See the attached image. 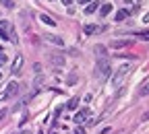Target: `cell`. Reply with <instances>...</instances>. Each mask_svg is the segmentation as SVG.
<instances>
[{"label": "cell", "mask_w": 149, "mask_h": 134, "mask_svg": "<svg viewBox=\"0 0 149 134\" xmlns=\"http://www.w3.org/2000/svg\"><path fill=\"white\" fill-rule=\"evenodd\" d=\"M97 74L102 76V79H110V76H112V68H110V64H108L106 58L97 60Z\"/></svg>", "instance_id": "obj_1"}, {"label": "cell", "mask_w": 149, "mask_h": 134, "mask_svg": "<svg viewBox=\"0 0 149 134\" xmlns=\"http://www.w3.org/2000/svg\"><path fill=\"white\" fill-rule=\"evenodd\" d=\"M126 74H128V66L124 64V66H120V68L116 70V74H114V76H112V85H114V87H118Z\"/></svg>", "instance_id": "obj_2"}, {"label": "cell", "mask_w": 149, "mask_h": 134, "mask_svg": "<svg viewBox=\"0 0 149 134\" xmlns=\"http://www.w3.org/2000/svg\"><path fill=\"white\" fill-rule=\"evenodd\" d=\"M87 116H89V109H81V111H77V113H74V118H72V122L74 124H83L85 120H87Z\"/></svg>", "instance_id": "obj_3"}, {"label": "cell", "mask_w": 149, "mask_h": 134, "mask_svg": "<svg viewBox=\"0 0 149 134\" xmlns=\"http://www.w3.org/2000/svg\"><path fill=\"white\" fill-rule=\"evenodd\" d=\"M128 46H133V41H130V39H114V41H110V48H114V50L128 48Z\"/></svg>", "instance_id": "obj_4"}, {"label": "cell", "mask_w": 149, "mask_h": 134, "mask_svg": "<svg viewBox=\"0 0 149 134\" xmlns=\"http://www.w3.org/2000/svg\"><path fill=\"white\" fill-rule=\"evenodd\" d=\"M21 66H23V56L19 54L17 58H15V62H13V68H10V72H13V74H21Z\"/></svg>", "instance_id": "obj_5"}, {"label": "cell", "mask_w": 149, "mask_h": 134, "mask_svg": "<svg viewBox=\"0 0 149 134\" xmlns=\"http://www.w3.org/2000/svg\"><path fill=\"white\" fill-rule=\"evenodd\" d=\"M17 91H19V83H8V87L4 89V97L8 99V97H13V95H17Z\"/></svg>", "instance_id": "obj_6"}, {"label": "cell", "mask_w": 149, "mask_h": 134, "mask_svg": "<svg viewBox=\"0 0 149 134\" xmlns=\"http://www.w3.org/2000/svg\"><path fill=\"white\" fill-rule=\"evenodd\" d=\"M50 62H52L54 66L62 68V66H64V56H60V54H50Z\"/></svg>", "instance_id": "obj_7"}, {"label": "cell", "mask_w": 149, "mask_h": 134, "mask_svg": "<svg viewBox=\"0 0 149 134\" xmlns=\"http://www.w3.org/2000/svg\"><path fill=\"white\" fill-rule=\"evenodd\" d=\"M106 27H97V25H85V35H91V33H97V31H104Z\"/></svg>", "instance_id": "obj_8"}, {"label": "cell", "mask_w": 149, "mask_h": 134, "mask_svg": "<svg viewBox=\"0 0 149 134\" xmlns=\"http://www.w3.org/2000/svg\"><path fill=\"white\" fill-rule=\"evenodd\" d=\"M93 52H95L97 60H104V58H106V48H104V46H100V44H97L95 48H93Z\"/></svg>", "instance_id": "obj_9"}, {"label": "cell", "mask_w": 149, "mask_h": 134, "mask_svg": "<svg viewBox=\"0 0 149 134\" xmlns=\"http://www.w3.org/2000/svg\"><path fill=\"white\" fill-rule=\"evenodd\" d=\"M40 21H42V23H46V25H50V27H54V25H56V21H54L52 17H48V15H40Z\"/></svg>", "instance_id": "obj_10"}, {"label": "cell", "mask_w": 149, "mask_h": 134, "mask_svg": "<svg viewBox=\"0 0 149 134\" xmlns=\"http://www.w3.org/2000/svg\"><path fill=\"white\" fill-rule=\"evenodd\" d=\"M97 6H100L97 2H89V4L85 6V15H91V12H95V10H97Z\"/></svg>", "instance_id": "obj_11"}, {"label": "cell", "mask_w": 149, "mask_h": 134, "mask_svg": "<svg viewBox=\"0 0 149 134\" xmlns=\"http://www.w3.org/2000/svg\"><path fill=\"white\" fill-rule=\"evenodd\" d=\"M128 15H130V10H122V8H120V10L116 12V21H124V19H128Z\"/></svg>", "instance_id": "obj_12"}, {"label": "cell", "mask_w": 149, "mask_h": 134, "mask_svg": "<svg viewBox=\"0 0 149 134\" xmlns=\"http://www.w3.org/2000/svg\"><path fill=\"white\" fill-rule=\"evenodd\" d=\"M8 35H10V41H13V44H19V37H17V31H15L13 25L8 27Z\"/></svg>", "instance_id": "obj_13"}, {"label": "cell", "mask_w": 149, "mask_h": 134, "mask_svg": "<svg viewBox=\"0 0 149 134\" xmlns=\"http://www.w3.org/2000/svg\"><path fill=\"white\" fill-rule=\"evenodd\" d=\"M46 39L52 41V44H56V46H62V44H64V41H62V37H54V35H48Z\"/></svg>", "instance_id": "obj_14"}, {"label": "cell", "mask_w": 149, "mask_h": 134, "mask_svg": "<svg viewBox=\"0 0 149 134\" xmlns=\"http://www.w3.org/2000/svg\"><path fill=\"white\" fill-rule=\"evenodd\" d=\"M100 12H102V17H106V15H110L112 12V4L108 2V4H104L102 8H100Z\"/></svg>", "instance_id": "obj_15"}, {"label": "cell", "mask_w": 149, "mask_h": 134, "mask_svg": "<svg viewBox=\"0 0 149 134\" xmlns=\"http://www.w3.org/2000/svg\"><path fill=\"white\" fill-rule=\"evenodd\" d=\"M66 107H68V109H77V107H79V99H77V97H72V99L66 103Z\"/></svg>", "instance_id": "obj_16"}, {"label": "cell", "mask_w": 149, "mask_h": 134, "mask_svg": "<svg viewBox=\"0 0 149 134\" xmlns=\"http://www.w3.org/2000/svg\"><path fill=\"white\" fill-rule=\"evenodd\" d=\"M145 95H149V83H145V85L139 89V97H145Z\"/></svg>", "instance_id": "obj_17"}, {"label": "cell", "mask_w": 149, "mask_h": 134, "mask_svg": "<svg viewBox=\"0 0 149 134\" xmlns=\"http://www.w3.org/2000/svg\"><path fill=\"white\" fill-rule=\"evenodd\" d=\"M139 39H143V41H149V29H147V31H141V33H139Z\"/></svg>", "instance_id": "obj_18"}, {"label": "cell", "mask_w": 149, "mask_h": 134, "mask_svg": "<svg viewBox=\"0 0 149 134\" xmlns=\"http://www.w3.org/2000/svg\"><path fill=\"white\" fill-rule=\"evenodd\" d=\"M0 2H2V6H4V8H13V6H15L13 0H0Z\"/></svg>", "instance_id": "obj_19"}, {"label": "cell", "mask_w": 149, "mask_h": 134, "mask_svg": "<svg viewBox=\"0 0 149 134\" xmlns=\"http://www.w3.org/2000/svg\"><path fill=\"white\" fill-rule=\"evenodd\" d=\"M72 134H85V128H81V126H79V128H74Z\"/></svg>", "instance_id": "obj_20"}, {"label": "cell", "mask_w": 149, "mask_h": 134, "mask_svg": "<svg viewBox=\"0 0 149 134\" xmlns=\"http://www.w3.org/2000/svg\"><path fill=\"white\" fill-rule=\"evenodd\" d=\"M6 113H8V111H6V109H0V122H2V120H4V118H6Z\"/></svg>", "instance_id": "obj_21"}, {"label": "cell", "mask_w": 149, "mask_h": 134, "mask_svg": "<svg viewBox=\"0 0 149 134\" xmlns=\"http://www.w3.org/2000/svg\"><path fill=\"white\" fill-rule=\"evenodd\" d=\"M141 120H143V122H149V111H145V113H143V118H141Z\"/></svg>", "instance_id": "obj_22"}, {"label": "cell", "mask_w": 149, "mask_h": 134, "mask_svg": "<svg viewBox=\"0 0 149 134\" xmlns=\"http://www.w3.org/2000/svg\"><path fill=\"white\" fill-rule=\"evenodd\" d=\"M4 62H6V56H4L2 52H0V64H4Z\"/></svg>", "instance_id": "obj_23"}, {"label": "cell", "mask_w": 149, "mask_h": 134, "mask_svg": "<svg viewBox=\"0 0 149 134\" xmlns=\"http://www.w3.org/2000/svg\"><path fill=\"white\" fill-rule=\"evenodd\" d=\"M100 134H110V128H104V130H102Z\"/></svg>", "instance_id": "obj_24"}, {"label": "cell", "mask_w": 149, "mask_h": 134, "mask_svg": "<svg viewBox=\"0 0 149 134\" xmlns=\"http://www.w3.org/2000/svg\"><path fill=\"white\" fill-rule=\"evenodd\" d=\"M79 2H81V4H85V6H87V4H89V2H91V0H79Z\"/></svg>", "instance_id": "obj_25"}, {"label": "cell", "mask_w": 149, "mask_h": 134, "mask_svg": "<svg viewBox=\"0 0 149 134\" xmlns=\"http://www.w3.org/2000/svg\"><path fill=\"white\" fill-rule=\"evenodd\" d=\"M62 2H64L66 6H70V4H72V0H62Z\"/></svg>", "instance_id": "obj_26"}, {"label": "cell", "mask_w": 149, "mask_h": 134, "mask_svg": "<svg viewBox=\"0 0 149 134\" xmlns=\"http://www.w3.org/2000/svg\"><path fill=\"white\" fill-rule=\"evenodd\" d=\"M143 21H145V23H149V12L145 15V19H143Z\"/></svg>", "instance_id": "obj_27"}, {"label": "cell", "mask_w": 149, "mask_h": 134, "mask_svg": "<svg viewBox=\"0 0 149 134\" xmlns=\"http://www.w3.org/2000/svg\"><path fill=\"white\" fill-rule=\"evenodd\" d=\"M0 81H2V74H0Z\"/></svg>", "instance_id": "obj_28"}, {"label": "cell", "mask_w": 149, "mask_h": 134, "mask_svg": "<svg viewBox=\"0 0 149 134\" xmlns=\"http://www.w3.org/2000/svg\"><path fill=\"white\" fill-rule=\"evenodd\" d=\"M124 2H130V0H124Z\"/></svg>", "instance_id": "obj_29"}, {"label": "cell", "mask_w": 149, "mask_h": 134, "mask_svg": "<svg viewBox=\"0 0 149 134\" xmlns=\"http://www.w3.org/2000/svg\"><path fill=\"white\" fill-rule=\"evenodd\" d=\"M23 134H29V132H23Z\"/></svg>", "instance_id": "obj_30"}, {"label": "cell", "mask_w": 149, "mask_h": 134, "mask_svg": "<svg viewBox=\"0 0 149 134\" xmlns=\"http://www.w3.org/2000/svg\"><path fill=\"white\" fill-rule=\"evenodd\" d=\"M0 52H2V48H0Z\"/></svg>", "instance_id": "obj_31"}, {"label": "cell", "mask_w": 149, "mask_h": 134, "mask_svg": "<svg viewBox=\"0 0 149 134\" xmlns=\"http://www.w3.org/2000/svg\"><path fill=\"white\" fill-rule=\"evenodd\" d=\"M54 134H56V132H54Z\"/></svg>", "instance_id": "obj_32"}]
</instances>
